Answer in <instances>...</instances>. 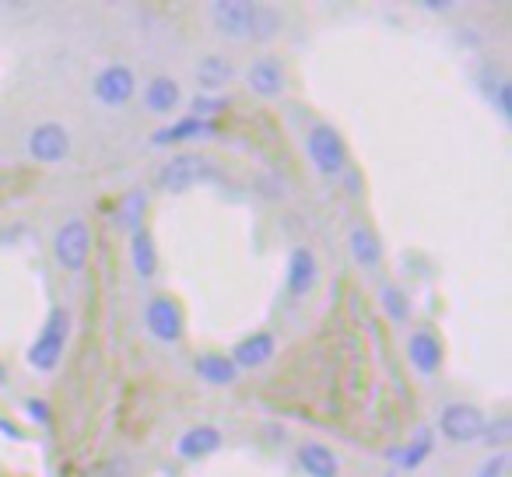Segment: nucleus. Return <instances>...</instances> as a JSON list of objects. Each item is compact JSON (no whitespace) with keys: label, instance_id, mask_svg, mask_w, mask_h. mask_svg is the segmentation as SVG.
Here are the masks:
<instances>
[{"label":"nucleus","instance_id":"f257e3e1","mask_svg":"<svg viewBox=\"0 0 512 477\" xmlns=\"http://www.w3.org/2000/svg\"><path fill=\"white\" fill-rule=\"evenodd\" d=\"M67 341H71V309L53 306L50 316H46V323L39 327L36 341H32L29 351H25V362H29L36 372H53L60 365V358H64Z\"/></svg>","mask_w":512,"mask_h":477},{"label":"nucleus","instance_id":"f03ea898","mask_svg":"<svg viewBox=\"0 0 512 477\" xmlns=\"http://www.w3.org/2000/svg\"><path fill=\"white\" fill-rule=\"evenodd\" d=\"M306 155L309 162L316 165V172L327 179H341L344 169H348V144L337 134L330 123H316L306 137Z\"/></svg>","mask_w":512,"mask_h":477},{"label":"nucleus","instance_id":"7ed1b4c3","mask_svg":"<svg viewBox=\"0 0 512 477\" xmlns=\"http://www.w3.org/2000/svg\"><path fill=\"white\" fill-rule=\"evenodd\" d=\"M92 257V232L81 218H67L64 225L53 232V260L60 264V271L81 274Z\"/></svg>","mask_w":512,"mask_h":477},{"label":"nucleus","instance_id":"20e7f679","mask_svg":"<svg viewBox=\"0 0 512 477\" xmlns=\"http://www.w3.org/2000/svg\"><path fill=\"white\" fill-rule=\"evenodd\" d=\"M211 162L197 151H179L169 162L158 169V190L165 193H186L193 186H200L204 179H211Z\"/></svg>","mask_w":512,"mask_h":477},{"label":"nucleus","instance_id":"39448f33","mask_svg":"<svg viewBox=\"0 0 512 477\" xmlns=\"http://www.w3.org/2000/svg\"><path fill=\"white\" fill-rule=\"evenodd\" d=\"M484 411L477 404H467V400H456V404L442 407L439 414V432L446 435L449 442H481V432H484Z\"/></svg>","mask_w":512,"mask_h":477},{"label":"nucleus","instance_id":"423d86ee","mask_svg":"<svg viewBox=\"0 0 512 477\" xmlns=\"http://www.w3.org/2000/svg\"><path fill=\"white\" fill-rule=\"evenodd\" d=\"M92 95L102 102V106H109V109L127 106V102L137 95L134 71H130L127 64H109V67H102V71L95 74V81H92Z\"/></svg>","mask_w":512,"mask_h":477},{"label":"nucleus","instance_id":"0eeeda50","mask_svg":"<svg viewBox=\"0 0 512 477\" xmlns=\"http://www.w3.org/2000/svg\"><path fill=\"white\" fill-rule=\"evenodd\" d=\"M144 327L158 344H176L183 337V309H179V302L169 299V295H155L144 306Z\"/></svg>","mask_w":512,"mask_h":477},{"label":"nucleus","instance_id":"6e6552de","mask_svg":"<svg viewBox=\"0 0 512 477\" xmlns=\"http://www.w3.org/2000/svg\"><path fill=\"white\" fill-rule=\"evenodd\" d=\"M253 11L256 4L249 0H214L211 4V22L221 36L235 39V43H249V29H253Z\"/></svg>","mask_w":512,"mask_h":477},{"label":"nucleus","instance_id":"1a4fd4ad","mask_svg":"<svg viewBox=\"0 0 512 477\" xmlns=\"http://www.w3.org/2000/svg\"><path fill=\"white\" fill-rule=\"evenodd\" d=\"M29 155L36 158V162H43V165L64 162V158L71 155V134H67V127H60V123H53V120L32 127Z\"/></svg>","mask_w":512,"mask_h":477},{"label":"nucleus","instance_id":"9d476101","mask_svg":"<svg viewBox=\"0 0 512 477\" xmlns=\"http://www.w3.org/2000/svg\"><path fill=\"white\" fill-rule=\"evenodd\" d=\"M285 285L292 299H309L320 285V264H316V253L309 246H295L288 253V271H285Z\"/></svg>","mask_w":512,"mask_h":477},{"label":"nucleus","instance_id":"9b49d317","mask_svg":"<svg viewBox=\"0 0 512 477\" xmlns=\"http://www.w3.org/2000/svg\"><path fill=\"white\" fill-rule=\"evenodd\" d=\"M221 442H225V435H221L218 425H190L176 439V456L186 463H197V460H204V456L218 453Z\"/></svg>","mask_w":512,"mask_h":477},{"label":"nucleus","instance_id":"f8f14e48","mask_svg":"<svg viewBox=\"0 0 512 477\" xmlns=\"http://www.w3.org/2000/svg\"><path fill=\"white\" fill-rule=\"evenodd\" d=\"M274 351H278V341H274V334H267V330H256V334H246L239 344L232 348V365L235 369H264L267 362L274 358Z\"/></svg>","mask_w":512,"mask_h":477},{"label":"nucleus","instance_id":"ddd939ff","mask_svg":"<svg viewBox=\"0 0 512 477\" xmlns=\"http://www.w3.org/2000/svg\"><path fill=\"white\" fill-rule=\"evenodd\" d=\"M249 92L260 95V99H278L285 92V67L278 57H256L246 71Z\"/></svg>","mask_w":512,"mask_h":477},{"label":"nucleus","instance_id":"4468645a","mask_svg":"<svg viewBox=\"0 0 512 477\" xmlns=\"http://www.w3.org/2000/svg\"><path fill=\"white\" fill-rule=\"evenodd\" d=\"M407 362L414 365V372L421 376H435L442 369V341L432 334V330H414L407 337Z\"/></svg>","mask_w":512,"mask_h":477},{"label":"nucleus","instance_id":"2eb2a0df","mask_svg":"<svg viewBox=\"0 0 512 477\" xmlns=\"http://www.w3.org/2000/svg\"><path fill=\"white\" fill-rule=\"evenodd\" d=\"M214 130H218V123H214V120L183 116V120H176V123H169V127L155 130V134H151V141H155L158 148H165V144H190V141H200V137H211Z\"/></svg>","mask_w":512,"mask_h":477},{"label":"nucleus","instance_id":"dca6fc26","mask_svg":"<svg viewBox=\"0 0 512 477\" xmlns=\"http://www.w3.org/2000/svg\"><path fill=\"white\" fill-rule=\"evenodd\" d=\"M299 467L306 470L309 477H341V460H337V453L327 442H316V439L299 446Z\"/></svg>","mask_w":512,"mask_h":477},{"label":"nucleus","instance_id":"f3484780","mask_svg":"<svg viewBox=\"0 0 512 477\" xmlns=\"http://www.w3.org/2000/svg\"><path fill=\"white\" fill-rule=\"evenodd\" d=\"M348 250H351V260L365 271H376L383 264V243H379V235L372 232L369 225H355L348 232Z\"/></svg>","mask_w":512,"mask_h":477},{"label":"nucleus","instance_id":"a211bd4d","mask_svg":"<svg viewBox=\"0 0 512 477\" xmlns=\"http://www.w3.org/2000/svg\"><path fill=\"white\" fill-rule=\"evenodd\" d=\"M130 260H134L137 278L151 281L158 274V250H155V235L148 232V225L134 228L130 232Z\"/></svg>","mask_w":512,"mask_h":477},{"label":"nucleus","instance_id":"6ab92c4d","mask_svg":"<svg viewBox=\"0 0 512 477\" xmlns=\"http://www.w3.org/2000/svg\"><path fill=\"white\" fill-rule=\"evenodd\" d=\"M141 95H144V106L158 116L176 113L179 102H183V88H179V81H172V78H151Z\"/></svg>","mask_w":512,"mask_h":477},{"label":"nucleus","instance_id":"aec40b11","mask_svg":"<svg viewBox=\"0 0 512 477\" xmlns=\"http://www.w3.org/2000/svg\"><path fill=\"white\" fill-rule=\"evenodd\" d=\"M193 372L204 379L207 386H232L239 379V369L232 365L228 355H218V351H207V355H197L193 362Z\"/></svg>","mask_w":512,"mask_h":477},{"label":"nucleus","instance_id":"412c9836","mask_svg":"<svg viewBox=\"0 0 512 477\" xmlns=\"http://www.w3.org/2000/svg\"><path fill=\"white\" fill-rule=\"evenodd\" d=\"M197 81H200V88H204V95L218 92L228 81H235V64L228 57H204L197 64Z\"/></svg>","mask_w":512,"mask_h":477},{"label":"nucleus","instance_id":"4be33fe9","mask_svg":"<svg viewBox=\"0 0 512 477\" xmlns=\"http://www.w3.org/2000/svg\"><path fill=\"white\" fill-rule=\"evenodd\" d=\"M432 446H435V439H432V428H421L418 435H414V442L411 446H404V449H393L390 453V460L397 463V467H404V470H418L421 463L432 456Z\"/></svg>","mask_w":512,"mask_h":477},{"label":"nucleus","instance_id":"5701e85b","mask_svg":"<svg viewBox=\"0 0 512 477\" xmlns=\"http://www.w3.org/2000/svg\"><path fill=\"white\" fill-rule=\"evenodd\" d=\"M281 25H285V18H281L278 8H271V4H256L253 29H249V43H271V39L281 32Z\"/></svg>","mask_w":512,"mask_h":477},{"label":"nucleus","instance_id":"b1692460","mask_svg":"<svg viewBox=\"0 0 512 477\" xmlns=\"http://www.w3.org/2000/svg\"><path fill=\"white\" fill-rule=\"evenodd\" d=\"M144 211H148V197H144V190H130L127 197L120 200V214H116V218H120L123 228L134 232V228L144 225Z\"/></svg>","mask_w":512,"mask_h":477},{"label":"nucleus","instance_id":"393cba45","mask_svg":"<svg viewBox=\"0 0 512 477\" xmlns=\"http://www.w3.org/2000/svg\"><path fill=\"white\" fill-rule=\"evenodd\" d=\"M379 299H383V309H386V316H390L393 323H407V320H411V302H407V295L400 292V288L386 285L383 292H379Z\"/></svg>","mask_w":512,"mask_h":477},{"label":"nucleus","instance_id":"a878e982","mask_svg":"<svg viewBox=\"0 0 512 477\" xmlns=\"http://www.w3.org/2000/svg\"><path fill=\"white\" fill-rule=\"evenodd\" d=\"M512 439V418H495V421H484V432H481V442L484 446H491L498 453V449H505Z\"/></svg>","mask_w":512,"mask_h":477},{"label":"nucleus","instance_id":"bb28decb","mask_svg":"<svg viewBox=\"0 0 512 477\" xmlns=\"http://www.w3.org/2000/svg\"><path fill=\"white\" fill-rule=\"evenodd\" d=\"M225 109H228L225 95H197V99H193L190 116H197V120H214V116L225 113Z\"/></svg>","mask_w":512,"mask_h":477},{"label":"nucleus","instance_id":"cd10ccee","mask_svg":"<svg viewBox=\"0 0 512 477\" xmlns=\"http://www.w3.org/2000/svg\"><path fill=\"white\" fill-rule=\"evenodd\" d=\"M509 470V449H498V453L484 456V463L474 470V477H505Z\"/></svg>","mask_w":512,"mask_h":477},{"label":"nucleus","instance_id":"c85d7f7f","mask_svg":"<svg viewBox=\"0 0 512 477\" xmlns=\"http://www.w3.org/2000/svg\"><path fill=\"white\" fill-rule=\"evenodd\" d=\"M495 102H498V113H502V120H512V81L502 78V85L495 88Z\"/></svg>","mask_w":512,"mask_h":477},{"label":"nucleus","instance_id":"c756f323","mask_svg":"<svg viewBox=\"0 0 512 477\" xmlns=\"http://www.w3.org/2000/svg\"><path fill=\"white\" fill-rule=\"evenodd\" d=\"M25 411H29V418H36L39 425H46V421H50V407H46V400H39V397L25 400Z\"/></svg>","mask_w":512,"mask_h":477},{"label":"nucleus","instance_id":"7c9ffc66","mask_svg":"<svg viewBox=\"0 0 512 477\" xmlns=\"http://www.w3.org/2000/svg\"><path fill=\"white\" fill-rule=\"evenodd\" d=\"M421 8L425 11H449V8H456L453 0H421Z\"/></svg>","mask_w":512,"mask_h":477},{"label":"nucleus","instance_id":"2f4dec72","mask_svg":"<svg viewBox=\"0 0 512 477\" xmlns=\"http://www.w3.org/2000/svg\"><path fill=\"white\" fill-rule=\"evenodd\" d=\"M0 432H4V435H11V439H22V432H18V428L11 425V421H4V418H0Z\"/></svg>","mask_w":512,"mask_h":477},{"label":"nucleus","instance_id":"473e14b6","mask_svg":"<svg viewBox=\"0 0 512 477\" xmlns=\"http://www.w3.org/2000/svg\"><path fill=\"white\" fill-rule=\"evenodd\" d=\"M8 383V372H4V365H0V386Z\"/></svg>","mask_w":512,"mask_h":477}]
</instances>
